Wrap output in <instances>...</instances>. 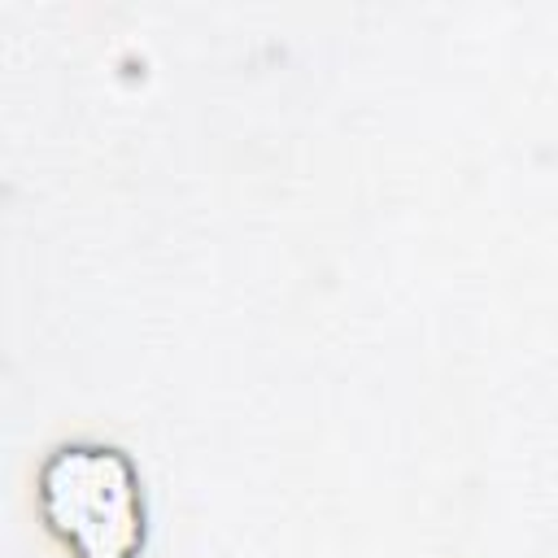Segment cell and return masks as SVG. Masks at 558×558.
I'll use <instances>...</instances> for the list:
<instances>
[{"instance_id":"obj_1","label":"cell","mask_w":558,"mask_h":558,"mask_svg":"<svg viewBox=\"0 0 558 558\" xmlns=\"http://www.w3.org/2000/svg\"><path fill=\"white\" fill-rule=\"evenodd\" d=\"M35 510L70 558H140L148 541L144 484L126 449L61 440L35 471Z\"/></svg>"}]
</instances>
